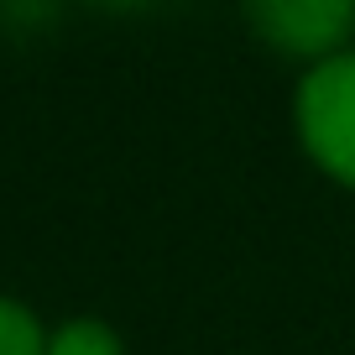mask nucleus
Returning a JSON list of instances; mask_svg holds the SVG:
<instances>
[{"label": "nucleus", "mask_w": 355, "mask_h": 355, "mask_svg": "<svg viewBox=\"0 0 355 355\" xmlns=\"http://www.w3.org/2000/svg\"><path fill=\"white\" fill-rule=\"evenodd\" d=\"M298 146L329 183L355 193V47L309 63L293 89Z\"/></svg>", "instance_id": "1"}, {"label": "nucleus", "mask_w": 355, "mask_h": 355, "mask_svg": "<svg viewBox=\"0 0 355 355\" xmlns=\"http://www.w3.org/2000/svg\"><path fill=\"white\" fill-rule=\"evenodd\" d=\"M251 32L272 53L319 63L355 42V0H241Z\"/></svg>", "instance_id": "2"}, {"label": "nucleus", "mask_w": 355, "mask_h": 355, "mask_svg": "<svg viewBox=\"0 0 355 355\" xmlns=\"http://www.w3.org/2000/svg\"><path fill=\"white\" fill-rule=\"evenodd\" d=\"M47 355H125V340L100 313H73L58 329H47Z\"/></svg>", "instance_id": "3"}, {"label": "nucleus", "mask_w": 355, "mask_h": 355, "mask_svg": "<svg viewBox=\"0 0 355 355\" xmlns=\"http://www.w3.org/2000/svg\"><path fill=\"white\" fill-rule=\"evenodd\" d=\"M0 355H47L42 319L11 293H0Z\"/></svg>", "instance_id": "4"}, {"label": "nucleus", "mask_w": 355, "mask_h": 355, "mask_svg": "<svg viewBox=\"0 0 355 355\" xmlns=\"http://www.w3.org/2000/svg\"><path fill=\"white\" fill-rule=\"evenodd\" d=\"M89 6H100V11H125V16H136V11H157V6H167V0H89Z\"/></svg>", "instance_id": "5"}]
</instances>
